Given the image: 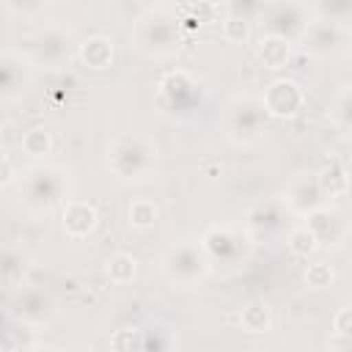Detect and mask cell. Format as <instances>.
Masks as SVG:
<instances>
[{"label":"cell","mask_w":352,"mask_h":352,"mask_svg":"<svg viewBox=\"0 0 352 352\" xmlns=\"http://www.w3.org/2000/svg\"><path fill=\"white\" fill-rule=\"evenodd\" d=\"M289 55H292V44H289V38H283V36H267V38H261V44H258V58H261V63H264L267 69H280V66H286Z\"/></svg>","instance_id":"cell-3"},{"label":"cell","mask_w":352,"mask_h":352,"mask_svg":"<svg viewBox=\"0 0 352 352\" xmlns=\"http://www.w3.org/2000/svg\"><path fill=\"white\" fill-rule=\"evenodd\" d=\"M0 352H16V344L8 333H0Z\"/></svg>","instance_id":"cell-16"},{"label":"cell","mask_w":352,"mask_h":352,"mask_svg":"<svg viewBox=\"0 0 352 352\" xmlns=\"http://www.w3.org/2000/svg\"><path fill=\"white\" fill-rule=\"evenodd\" d=\"M305 102L302 88L294 80H275L267 91H264V107L270 116L275 118H289L294 116Z\"/></svg>","instance_id":"cell-1"},{"label":"cell","mask_w":352,"mask_h":352,"mask_svg":"<svg viewBox=\"0 0 352 352\" xmlns=\"http://www.w3.org/2000/svg\"><path fill=\"white\" fill-rule=\"evenodd\" d=\"M349 322H352V308H341V311L336 314V319H333V330H336L338 336H346V333H349Z\"/></svg>","instance_id":"cell-14"},{"label":"cell","mask_w":352,"mask_h":352,"mask_svg":"<svg viewBox=\"0 0 352 352\" xmlns=\"http://www.w3.org/2000/svg\"><path fill=\"white\" fill-rule=\"evenodd\" d=\"M316 245H319V239L314 236V231H311L308 226H300V228H294V231L289 234V248H292V253H297V256L314 253Z\"/></svg>","instance_id":"cell-11"},{"label":"cell","mask_w":352,"mask_h":352,"mask_svg":"<svg viewBox=\"0 0 352 352\" xmlns=\"http://www.w3.org/2000/svg\"><path fill=\"white\" fill-rule=\"evenodd\" d=\"M223 36L228 38V41H245L248 38V22L245 19H239V16H231V19H226L223 22Z\"/></svg>","instance_id":"cell-13"},{"label":"cell","mask_w":352,"mask_h":352,"mask_svg":"<svg viewBox=\"0 0 352 352\" xmlns=\"http://www.w3.org/2000/svg\"><path fill=\"white\" fill-rule=\"evenodd\" d=\"M138 261H135V256H129V253H116L110 261H107V278L113 280V283H129L132 278H135V267Z\"/></svg>","instance_id":"cell-8"},{"label":"cell","mask_w":352,"mask_h":352,"mask_svg":"<svg viewBox=\"0 0 352 352\" xmlns=\"http://www.w3.org/2000/svg\"><path fill=\"white\" fill-rule=\"evenodd\" d=\"M11 176H14L11 162H8V160L0 154V187H3V184H8V182H11Z\"/></svg>","instance_id":"cell-15"},{"label":"cell","mask_w":352,"mask_h":352,"mask_svg":"<svg viewBox=\"0 0 352 352\" xmlns=\"http://www.w3.org/2000/svg\"><path fill=\"white\" fill-rule=\"evenodd\" d=\"M22 148L28 154H33V157H41V154H47L52 148V138H50V132L44 126H33V129H28L22 135Z\"/></svg>","instance_id":"cell-9"},{"label":"cell","mask_w":352,"mask_h":352,"mask_svg":"<svg viewBox=\"0 0 352 352\" xmlns=\"http://www.w3.org/2000/svg\"><path fill=\"white\" fill-rule=\"evenodd\" d=\"M80 55L91 69H104L113 60V41L104 36H94L80 47Z\"/></svg>","instance_id":"cell-4"},{"label":"cell","mask_w":352,"mask_h":352,"mask_svg":"<svg viewBox=\"0 0 352 352\" xmlns=\"http://www.w3.org/2000/svg\"><path fill=\"white\" fill-rule=\"evenodd\" d=\"M110 346H113V352H143V333L135 327L116 330L110 338Z\"/></svg>","instance_id":"cell-10"},{"label":"cell","mask_w":352,"mask_h":352,"mask_svg":"<svg viewBox=\"0 0 352 352\" xmlns=\"http://www.w3.org/2000/svg\"><path fill=\"white\" fill-rule=\"evenodd\" d=\"M126 214H129V223H132L135 228H148V226L157 223V214H160V212H157V204H154V201L138 198V201L129 204Z\"/></svg>","instance_id":"cell-7"},{"label":"cell","mask_w":352,"mask_h":352,"mask_svg":"<svg viewBox=\"0 0 352 352\" xmlns=\"http://www.w3.org/2000/svg\"><path fill=\"white\" fill-rule=\"evenodd\" d=\"M63 228L72 236H85L96 228V209L85 201H72L63 209Z\"/></svg>","instance_id":"cell-2"},{"label":"cell","mask_w":352,"mask_h":352,"mask_svg":"<svg viewBox=\"0 0 352 352\" xmlns=\"http://www.w3.org/2000/svg\"><path fill=\"white\" fill-rule=\"evenodd\" d=\"M305 283L314 286V289H324V286H330V283H333V270H330V264H324V261L311 264V267L305 270Z\"/></svg>","instance_id":"cell-12"},{"label":"cell","mask_w":352,"mask_h":352,"mask_svg":"<svg viewBox=\"0 0 352 352\" xmlns=\"http://www.w3.org/2000/svg\"><path fill=\"white\" fill-rule=\"evenodd\" d=\"M346 170L333 160L322 173H319V192H324V195H330V198H336V195H341V192H346Z\"/></svg>","instance_id":"cell-5"},{"label":"cell","mask_w":352,"mask_h":352,"mask_svg":"<svg viewBox=\"0 0 352 352\" xmlns=\"http://www.w3.org/2000/svg\"><path fill=\"white\" fill-rule=\"evenodd\" d=\"M239 322L248 333H264L270 327V308L264 302H250V305L242 308Z\"/></svg>","instance_id":"cell-6"}]
</instances>
